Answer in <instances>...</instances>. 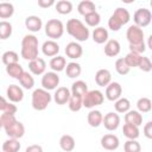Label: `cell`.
<instances>
[{
	"mask_svg": "<svg viewBox=\"0 0 152 152\" xmlns=\"http://www.w3.org/2000/svg\"><path fill=\"white\" fill-rule=\"evenodd\" d=\"M65 53L69 58H72V59H77L82 56L83 53V49L80 44H77L76 42H71L69 43L66 46H65Z\"/></svg>",
	"mask_w": 152,
	"mask_h": 152,
	"instance_id": "obj_15",
	"label": "cell"
},
{
	"mask_svg": "<svg viewBox=\"0 0 152 152\" xmlns=\"http://www.w3.org/2000/svg\"><path fill=\"white\" fill-rule=\"evenodd\" d=\"M88 91V86L86 82L83 81H76L72 83V87H71V95H77V96H84Z\"/></svg>",
	"mask_w": 152,
	"mask_h": 152,
	"instance_id": "obj_26",
	"label": "cell"
},
{
	"mask_svg": "<svg viewBox=\"0 0 152 152\" xmlns=\"http://www.w3.org/2000/svg\"><path fill=\"white\" fill-rule=\"evenodd\" d=\"M65 64H66L65 58L62 57V56L53 57V58L50 61V68H51L53 71H62V70H64Z\"/></svg>",
	"mask_w": 152,
	"mask_h": 152,
	"instance_id": "obj_33",
	"label": "cell"
},
{
	"mask_svg": "<svg viewBox=\"0 0 152 152\" xmlns=\"http://www.w3.org/2000/svg\"><path fill=\"white\" fill-rule=\"evenodd\" d=\"M96 7H95V4L93 1H89V0H84V1H81L77 6V11L80 14L82 15H87V14H90L93 12H96L95 11Z\"/></svg>",
	"mask_w": 152,
	"mask_h": 152,
	"instance_id": "obj_24",
	"label": "cell"
},
{
	"mask_svg": "<svg viewBox=\"0 0 152 152\" xmlns=\"http://www.w3.org/2000/svg\"><path fill=\"white\" fill-rule=\"evenodd\" d=\"M59 146L63 151L71 152L75 148V139L69 134H64L59 139Z\"/></svg>",
	"mask_w": 152,
	"mask_h": 152,
	"instance_id": "obj_23",
	"label": "cell"
},
{
	"mask_svg": "<svg viewBox=\"0 0 152 152\" xmlns=\"http://www.w3.org/2000/svg\"><path fill=\"white\" fill-rule=\"evenodd\" d=\"M110 80H112V75H110V71L107 69H100L95 75V82L100 87L108 86L110 83Z\"/></svg>",
	"mask_w": 152,
	"mask_h": 152,
	"instance_id": "obj_17",
	"label": "cell"
},
{
	"mask_svg": "<svg viewBox=\"0 0 152 152\" xmlns=\"http://www.w3.org/2000/svg\"><path fill=\"white\" fill-rule=\"evenodd\" d=\"M6 72L8 74V76H11L15 80H19L21 77L23 72H24V69L19 63H14V64H11V65L6 66Z\"/></svg>",
	"mask_w": 152,
	"mask_h": 152,
	"instance_id": "obj_28",
	"label": "cell"
},
{
	"mask_svg": "<svg viewBox=\"0 0 152 152\" xmlns=\"http://www.w3.org/2000/svg\"><path fill=\"white\" fill-rule=\"evenodd\" d=\"M114 107H115V110L118 113H126V112L129 110L131 102H129V100H127L125 97L124 99H119V100H116Z\"/></svg>",
	"mask_w": 152,
	"mask_h": 152,
	"instance_id": "obj_38",
	"label": "cell"
},
{
	"mask_svg": "<svg viewBox=\"0 0 152 152\" xmlns=\"http://www.w3.org/2000/svg\"><path fill=\"white\" fill-rule=\"evenodd\" d=\"M2 152H4V151H2Z\"/></svg>",
	"mask_w": 152,
	"mask_h": 152,
	"instance_id": "obj_55",
	"label": "cell"
},
{
	"mask_svg": "<svg viewBox=\"0 0 152 152\" xmlns=\"http://www.w3.org/2000/svg\"><path fill=\"white\" fill-rule=\"evenodd\" d=\"M19 150H20V142H19L18 139L10 138L2 145V151L4 152H18Z\"/></svg>",
	"mask_w": 152,
	"mask_h": 152,
	"instance_id": "obj_31",
	"label": "cell"
},
{
	"mask_svg": "<svg viewBox=\"0 0 152 152\" xmlns=\"http://www.w3.org/2000/svg\"><path fill=\"white\" fill-rule=\"evenodd\" d=\"M25 152H43V148H42V146L40 145H30L26 150H25Z\"/></svg>",
	"mask_w": 152,
	"mask_h": 152,
	"instance_id": "obj_50",
	"label": "cell"
},
{
	"mask_svg": "<svg viewBox=\"0 0 152 152\" xmlns=\"http://www.w3.org/2000/svg\"><path fill=\"white\" fill-rule=\"evenodd\" d=\"M12 25L4 20V21H0V39H7L11 37L12 34Z\"/></svg>",
	"mask_w": 152,
	"mask_h": 152,
	"instance_id": "obj_35",
	"label": "cell"
},
{
	"mask_svg": "<svg viewBox=\"0 0 152 152\" xmlns=\"http://www.w3.org/2000/svg\"><path fill=\"white\" fill-rule=\"evenodd\" d=\"M63 32H64V26L61 20H58V19L48 20V23L45 25V33L49 38L58 39L63 36Z\"/></svg>",
	"mask_w": 152,
	"mask_h": 152,
	"instance_id": "obj_5",
	"label": "cell"
},
{
	"mask_svg": "<svg viewBox=\"0 0 152 152\" xmlns=\"http://www.w3.org/2000/svg\"><path fill=\"white\" fill-rule=\"evenodd\" d=\"M137 107L139 109V112H142V113H147L151 110L152 108V102L148 97H141L138 100L137 102Z\"/></svg>",
	"mask_w": 152,
	"mask_h": 152,
	"instance_id": "obj_40",
	"label": "cell"
},
{
	"mask_svg": "<svg viewBox=\"0 0 152 152\" xmlns=\"http://www.w3.org/2000/svg\"><path fill=\"white\" fill-rule=\"evenodd\" d=\"M124 150H125V152H140L141 146L135 140H127L124 145Z\"/></svg>",
	"mask_w": 152,
	"mask_h": 152,
	"instance_id": "obj_43",
	"label": "cell"
},
{
	"mask_svg": "<svg viewBox=\"0 0 152 152\" xmlns=\"http://www.w3.org/2000/svg\"><path fill=\"white\" fill-rule=\"evenodd\" d=\"M72 10V4L66 0H61L56 4V11L59 14H68Z\"/></svg>",
	"mask_w": 152,
	"mask_h": 152,
	"instance_id": "obj_34",
	"label": "cell"
},
{
	"mask_svg": "<svg viewBox=\"0 0 152 152\" xmlns=\"http://www.w3.org/2000/svg\"><path fill=\"white\" fill-rule=\"evenodd\" d=\"M42 19L37 15H30L25 19V26L31 32H38L42 28Z\"/></svg>",
	"mask_w": 152,
	"mask_h": 152,
	"instance_id": "obj_19",
	"label": "cell"
},
{
	"mask_svg": "<svg viewBox=\"0 0 152 152\" xmlns=\"http://www.w3.org/2000/svg\"><path fill=\"white\" fill-rule=\"evenodd\" d=\"M84 19H86V23L89 26H96V25H99V23L101 20V17H100V14L97 12H93L90 14L84 15Z\"/></svg>",
	"mask_w": 152,
	"mask_h": 152,
	"instance_id": "obj_45",
	"label": "cell"
},
{
	"mask_svg": "<svg viewBox=\"0 0 152 152\" xmlns=\"http://www.w3.org/2000/svg\"><path fill=\"white\" fill-rule=\"evenodd\" d=\"M1 127H2V125H1V121H0V129H1Z\"/></svg>",
	"mask_w": 152,
	"mask_h": 152,
	"instance_id": "obj_54",
	"label": "cell"
},
{
	"mask_svg": "<svg viewBox=\"0 0 152 152\" xmlns=\"http://www.w3.org/2000/svg\"><path fill=\"white\" fill-rule=\"evenodd\" d=\"M58 83H59V76L53 71L44 74L43 78H42V86H43V89H45V90L56 89Z\"/></svg>",
	"mask_w": 152,
	"mask_h": 152,
	"instance_id": "obj_8",
	"label": "cell"
},
{
	"mask_svg": "<svg viewBox=\"0 0 152 152\" xmlns=\"http://www.w3.org/2000/svg\"><path fill=\"white\" fill-rule=\"evenodd\" d=\"M147 48L152 49V36H150V37H148V44H147Z\"/></svg>",
	"mask_w": 152,
	"mask_h": 152,
	"instance_id": "obj_53",
	"label": "cell"
},
{
	"mask_svg": "<svg viewBox=\"0 0 152 152\" xmlns=\"http://www.w3.org/2000/svg\"><path fill=\"white\" fill-rule=\"evenodd\" d=\"M14 13V7L10 2H1L0 4V18L1 19H7L11 18Z\"/></svg>",
	"mask_w": 152,
	"mask_h": 152,
	"instance_id": "obj_32",
	"label": "cell"
},
{
	"mask_svg": "<svg viewBox=\"0 0 152 152\" xmlns=\"http://www.w3.org/2000/svg\"><path fill=\"white\" fill-rule=\"evenodd\" d=\"M144 134L147 139H152V122L151 121H148L144 126Z\"/></svg>",
	"mask_w": 152,
	"mask_h": 152,
	"instance_id": "obj_48",
	"label": "cell"
},
{
	"mask_svg": "<svg viewBox=\"0 0 152 152\" xmlns=\"http://www.w3.org/2000/svg\"><path fill=\"white\" fill-rule=\"evenodd\" d=\"M70 90L65 87H59L55 95H53V99H55V102L57 104H65L66 102H69V99H70Z\"/></svg>",
	"mask_w": 152,
	"mask_h": 152,
	"instance_id": "obj_18",
	"label": "cell"
},
{
	"mask_svg": "<svg viewBox=\"0 0 152 152\" xmlns=\"http://www.w3.org/2000/svg\"><path fill=\"white\" fill-rule=\"evenodd\" d=\"M120 52V43L115 39H110L104 45V55L108 57H115Z\"/></svg>",
	"mask_w": 152,
	"mask_h": 152,
	"instance_id": "obj_20",
	"label": "cell"
},
{
	"mask_svg": "<svg viewBox=\"0 0 152 152\" xmlns=\"http://www.w3.org/2000/svg\"><path fill=\"white\" fill-rule=\"evenodd\" d=\"M7 103H8V102H7L2 96H0V110L4 112V110L6 109V107H7Z\"/></svg>",
	"mask_w": 152,
	"mask_h": 152,
	"instance_id": "obj_52",
	"label": "cell"
},
{
	"mask_svg": "<svg viewBox=\"0 0 152 152\" xmlns=\"http://www.w3.org/2000/svg\"><path fill=\"white\" fill-rule=\"evenodd\" d=\"M45 68H46L45 61L39 57H37L33 61H30V63H28V69L34 75H42L45 71Z\"/></svg>",
	"mask_w": 152,
	"mask_h": 152,
	"instance_id": "obj_16",
	"label": "cell"
},
{
	"mask_svg": "<svg viewBox=\"0 0 152 152\" xmlns=\"http://www.w3.org/2000/svg\"><path fill=\"white\" fill-rule=\"evenodd\" d=\"M0 121H1L2 127L4 128H7V127L12 126L17 121V119H15V115L14 114H10V113H5L4 112V114H1V116H0Z\"/></svg>",
	"mask_w": 152,
	"mask_h": 152,
	"instance_id": "obj_41",
	"label": "cell"
},
{
	"mask_svg": "<svg viewBox=\"0 0 152 152\" xmlns=\"http://www.w3.org/2000/svg\"><path fill=\"white\" fill-rule=\"evenodd\" d=\"M115 69H116V71H118L119 75H127L129 72V69L131 68H128V65L125 63L124 58H119L115 62Z\"/></svg>",
	"mask_w": 152,
	"mask_h": 152,
	"instance_id": "obj_44",
	"label": "cell"
},
{
	"mask_svg": "<svg viewBox=\"0 0 152 152\" xmlns=\"http://www.w3.org/2000/svg\"><path fill=\"white\" fill-rule=\"evenodd\" d=\"M122 88L118 82H112L106 88V97L109 101H116L121 96Z\"/></svg>",
	"mask_w": 152,
	"mask_h": 152,
	"instance_id": "obj_11",
	"label": "cell"
},
{
	"mask_svg": "<svg viewBox=\"0 0 152 152\" xmlns=\"http://www.w3.org/2000/svg\"><path fill=\"white\" fill-rule=\"evenodd\" d=\"M126 37H127V40L129 42V44H138V43L144 42V31L140 27L132 25L127 28Z\"/></svg>",
	"mask_w": 152,
	"mask_h": 152,
	"instance_id": "obj_9",
	"label": "cell"
},
{
	"mask_svg": "<svg viewBox=\"0 0 152 152\" xmlns=\"http://www.w3.org/2000/svg\"><path fill=\"white\" fill-rule=\"evenodd\" d=\"M51 102V95L45 89H36L32 94V107L36 110H44Z\"/></svg>",
	"mask_w": 152,
	"mask_h": 152,
	"instance_id": "obj_4",
	"label": "cell"
},
{
	"mask_svg": "<svg viewBox=\"0 0 152 152\" xmlns=\"http://www.w3.org/2000/svg\"><path fill=\"white\" fill-rule=\"evenodd\" d=\"M103 102V94L100 90H90L82 97V106L86 108H93L95 106L102 104Z\"/></svg>",
	"mask_w": 152,
	"mask_h": 152,
	"instance_id": "obj_6",
	"label": "cell"
},
{
	"mask_svg": "<svg viewBox=\"0 0 152 152\" xmlns=\"http://www.w3.org/2000/svg\"><path fill=\"white\" fill-rule=\"evenodd\" d=\"M133 19H134L135 26H138V27H146L151 23V20H152V13L147 8H138L134 12Z\"/></svg>",
	"mask_w": 152,
	"mask_h": 152,
	"instance_id": "obj_7",
	"label": "cell"
},
{
	"mask_svg": "<svg viewBox=\"0 0 152 152\" xmlns=\"http://www.w3.org/2000/svg\"><path fill=\"white\" fill-rule=\"evenodd\" d=\"M125 124H129V125H134V126L139 127L142 124V116L137 110H129L125 115Z\"/></svg>",
	"mask_w": 152,
	"mask_h": 152,
	"instance_id": "obj_22",
	"label": "cell"
},
{
	"mask_svg": "<svg viewBox=\"0 0 152 152\" xmlns=\"http://www.w3.org/2000/svg\"><path fill=\"white\" fill-rule=\"evenodd\" d=\"M68 103H69V109L71 112H78L82 107V96L71 95Z\"/></svg>",
	"mask_w": 152,
	"mask_h": 152,
	"instance_id": "obj_37",
	"label": "cell"
},
{
	"mask_svg": "<svg viewBox=\"0 0 152 152\" xmlns=\"http://www.w3.org/2000/svg\"><path fill=\"white\" fill-rule=\"evenodd\" d=\"M5 132H6V134H7L10 138H12V139H19V138H21V137L24 135V133H25V127H24V125H23L20 121L17 120L12 126L5 128Z\"/></svg>",
	"mask_w": 152,
	"mask_h": 152,
	"instance_id": "obj_10",
	"label": "cell"
},
{
	"mask_svg": "<svg viewBox=\"0 0 152 152\" xmlns=\"http://www.w3.org/2000/svg\"><path fill=\"white\" fill-rule=\"evenodd\" d=\"M139 69L145 71V72H148L152 70V63H151V59L148 57H140V61H139V64H138Z\"/></svg>",
	"mask_w": 152,
	"mask_h": 152,
	"instance_id": "obj_46",
	"label": "cell"
},
{
	"mask_svg": "<svg viewBox=\"0 0 152 152\" xmlns=\"http://www.w3.org/2000/svg\"><path fill=\"white\" fill-rule=\"evenodd\" d=\"M88 124L91 126V127H99L101 124H102V114L100 110H91L89 112L88 114Z\"/></svg>",
	"mask_w": 152,
	"mask_h": 152,
	"instance_id": "obj_29",
	"label": "cell"
},
{
	"mask_svg": "<svg viewBox=\"0 0 152 152\" xmlns=\"http://www.w3.org/2000/svg\"><path fill=\"white\" fill-rule=\"evenodd\" d=\"M42 50H43V53L45 56L52 57V56H56L59 52V45L53 40H48L43 44Z\"/></svg>",
	"mask_w": 152,
	"mask_h": 152,
	"instance_id": "obj_21",
	"label": "cell"
},
{
	"mask_svg": "<svg viewBox=\"0 0 152 152\" xmlns=\"http://www.w3.org/2000/svg\"><path fill=\"white\" fill-rule=\"evenodd\" d=\"M19 82H20V84H21L25 89H31V88L34 86V80H33V77L31 76V74H28V72H26V71L23 72L21 77L19 78Z\"/></svg>",
	"mask_w": 152,
	"mask_h": 152,
	"instance_id": "obj_39",
	"label": "cell"
},
{
	"mask_svg": "<svg viewBox=\"0 0 152 152\" xmlns=\"http://www.w3.org/2000/svg\"><path fill=\"white\" fill-rule=\"evenodd\" d=\"M6 94H7V97L11 102H20L24 97V93H23V89L15 84H11L8 86L7 90H6Z\"/></svg>",
	"mask_w": 152,
	"mask_h": 152,
	"instance_id": "obj_14",
	"label": "cell"
},
{
	"mask_svg": "<svg viewBox=\"0 0 152 152\" xmlns=\"http://www.w3.org/2000/svg\"><path fill=\"white\" fill-rule=\"evenodd\" d=\"M102 124L108 131H114L120 124V116L116 113H108L102 119Z\"/></svg>",
	"mask_w": 152,
	"mask_h": 152,
	"instance_id": "obj_13",
	"label": "cell"
},
{
	"mask_svg": "<svg viewBox=\"0 0 152 152\" xmlns=\"http://www.w3.org/2000/svg\"><path fill=\"white\" fill-rule=\"evenodd\" d=\"M66 32L80 42H86L89 38V30L78 19H69L66 23Z\"/></svg>",
	"mask_w": 152,
	"mask_h": 152,
	"instance_id": "obj_2",
	"label": "cell"
},
{
	"mask_svg": "<svg viewBox=\"0 0 152 152\" xmlns=\"http://www.w3.org/2000/svg\"><path fill=\"white\" fill-rule=\"evenodd\" d=\"M140 55H137V53H133V52H129L125 58V63L128 65V68H134V66H138L139 64V61H140Z\"/></svg>",
	"mask_w": 152,
	"mask_h": 152,
	"instance_id": "obj_42",
	"label": "cell"
},
{
	"mask_svg": "<svg viewBox=\"0 0 152 152\" xmlns=\"http://www.w3.org/2000/svg\"><path fill=\"white\" fill-rule=\"evenodd\" d=\"M81 65L78 63H75V62H70L69 64H66L65 66V72H66V76L70 77V78H75V77H78L81 75Z\"/></svg>",
	"mask_w": 152,
	"mask_h": 152,
	"instance_id": "obj_30",
	"label": "cell"
},
{
	"mask_svg": "<svg viewBox=\"0 0 152 152\" xmlns=\"http://www.w3.org/2000/svg\"><path fill=\"white\" fill-rule=\"evenodd\" d=\"M53 4H55V1H53V0H38V6H39V7H42V8L51 7Z\"/></svg>",
	"mask_w": 152,
	"mask_h": 152,
	"instance_id": "obj_49",
	"label": "cell"
},
{
	"mask_svg": "<svg viewBox=\"0 0 152 152\" xmlns=\"http://www.w3.org/2000/svg\"><path fill=\"white\" fill-rule=\"evenodd\" d=\"M18 61H19V56L14 51H6L2 55V62L6 66L11 65V64H14V63H18Z\"/></svg>",
	"mask_w": 152,
	"mask_h": 152,
	"instance_id": "obj_36",
	"label": "cell"
},
{
	"mask_svg": "<svg viewBox=\"0 0 152 152\" xmlns=\"http://www.w3.org/2000/svg\"><path fill=\"white\" fill-rule=\"evenodd\" d=\"M21 57L27 61H33L38 57V39L34 36L27 34L23 38Z\"/></svg>",
	"mask_w": 152,
	"mask_h": 152,
	"instance_id": "obj_1",
	"label": "cell"
},
{
	"mask_svg": "<svg viewBox=\"0 0 152 152\" xmlns=\"http://www.w3.org/2000/svg\"><path fill=\"white\" fill-rule=\"evenodd\" d=\"M17 110H18V108H17L15 104H13V103H7V107H6V109H5L4 112H5V113H10V114H15Z\"/></svg>",
	"mask_w": 152,
	"mask_h": 152,
	"instance_id": "obj_51",
	"label": "cell"
},
{
	"mask_svg": "<svg viewBox=\"0 0 152 152\" xmlns=\"http://www.w3.org/2000/svg\"><path fill=\"white\" fill-rule=\"evenodd\" d=\"M129 50H131V52L141 56V53H144L146 51V45L144 42L138 43V44H129Z\"/></svg>",
	"mask_w": 152,
	"mask_h": 152,
	"instance_id": "obj_47",
	"label": "cell"
},
{
	"mask_svg": "<svg viewBox=\"0 0 152 152\" xmlns=\"http://www.w3.org/2000/svg\"><path fill=\"white\" fill-rule=\"evenodd\" d=\"M122 133L129 140H135L139 137V128L137 126H134V125L125 124L124 127H122Z\"/></svg>",
	"mask_w": 152,
	"mask_h": 152,
	"instance_id": "obj_27",
	"label": "cell"
},
{
	"mask_svg": "<svg viewBox=\"0 0 152 152\" xmlns=\"http://www.w3.org/2000/svg\"><path fill=\"white\" fill-rule=\"evenodd\" d=\"M119 138L114 134H106L101 138V146L107 151H114L119 147Z\"/></svg>",
	"mask_w": 152,
	"mask_h": 152,
	"instance_id": "obj_12",
	"label": "cell"
},
{
	"mask_svg": "<svg viewBox=\"0 0 152 152\" xmlns=\"http://www.w3.org/2000/svg\"><path fill=\"white\" fill-rule=\"evenodd\" d=\"M129 18H131L129 12L126 8L119 7L110 15V18L108 20V26L112 31H119L122 25H125L129 21Z\"/></svg>",
	"mask_w": 152,
	"mask_h": 152,
	"instance_id": "obj_3",
	"label": "cell"
},
{
	"mask_svg": "<svg viewBox=\"0 0 152 152\" xmlns=\"http://www.w3.org/2000/svg\"><path fill=\"white\" fill-rule=\"evenodd\" d=\"M93 39L97 44H103L108 40V31L104 27H97L93 32Z\"/></svg>",
	"mask_w": 152,
	"mask_h": 152,
	"instance_id": "obj_25",
	"label": "cell"
}]
</instances>
